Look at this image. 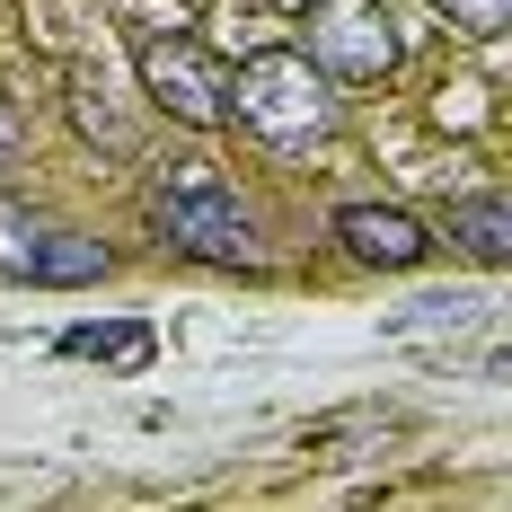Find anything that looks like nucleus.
Instances as JSON below:
<instances>
[{"label": "nucleus", "mask_w": 512, "mask_h": 512, "mask_svg": "<svg viewBox=\"0 0 512 512\" xmlns=\"http://www.w3.org/2000/svg\"><path fill=\"white\" fill-rule=\"evenodd\" d=\"M230 115L248 124L265 151H309V142H327V124H336V98H327V71L292 45H265L239 62V80H230Z\"/></svg>", "instance_id": "1"}, {"label": "nucleus", "mask_w": 512, "mask_h": 512, "mask_svg": "<svg viewBox=\"0 0 512 512\" xmlns=\"http://www.w3.org/2000/svg\"><path fill=\"white\" fill-rule=\"evenodd\" d=\"M151 212H159V239H177L186 256H204V265H265V239H256V221L239 212V195L212 177L204 159H168L151 186Z\"/></svg>", "instance_id": "2"}, {"label": "nucleus", "mask_w": 512, "mask_h": 512, "mask_svg": "<svg viewBox=\"0 0 512 512\" xmlns=\"http://www.w3.org/2000/svg\"><path fill=\"white\" fill-rule=\"evenodd\" d=\"M309 62L327 80H389L398 71V27L380 0H318L309 9Z\"/></svg>", "instance_id": "3"}, {"label": "nucleus", "mask_w": 512, "mask_h": 512, "mask_svg": "<svg viewBox=\"0 0 512 512\" xmlns=\"http://www.w3.org/2000/svg\"><path fill=\"white\" fill-rule=\"evenodd\" d=\"M0 274L9 283H98L106 248L80 239V230H53L45 212H27V204H0Z\"/></svg>", "instance_id": "4"}, {"label": "nucleus", "mask_w": 512, "mask_h": 512, "mask_svg": "<svg viewBox=\"0 0 512 512\" xmlns=\"http://www.w3.org/2000/svg\"><path fill=\"white\" fill-rule=\"evenodd\" d=\"M142 89H151L177 124H221L230 115V80H221V62H212L195 36H142Z\"/></svg>", "instance_id": "5"}, {"label": "nucleus", "mask_w": 512, "mask_h": 512, "mask_svg": "<svg viewBox=\"0 0 512 512\" xmlns=\"http://www.w3.org/2000/svg\"><path fill=\"white\" fill-rule=\"evenodd\" d=\"M336 239L362 256V265H389V274H407V265H424L433 256V239H424V221L398 204H345L336 212Z\"/></svg>", "instance_id": "6"}, {"label": "nucleus", "mask_w": 512, "mask_h": 512, "mask_svg": "<svg viewBox=\"0 0 512 512\" xmlns=\"http://www.w3.org/2000/svg\"><path fill=\"white\" fill-rule=\"evenodd\" d=\"M486 318H495L486 292H433V301H407V309H398L389 336H398V345H442V336H468V327H486Z\"/></svg>", "instance_id": "7"}, {"label": "nucleus", "mask_w": 512, "mask_h": 512, "mask_svg": "<svg viewBox=\"0 0 512 512\" xmlns=\"http://www.w3.org/2000/svg\"><path fill=\"white\" fill-rule=\"evenodd\" d=\"M62 354H89V362H115V371H142V362H151V327H142V318H115V327H62Z\"/></svg>", "instance_id": "8"}, {"label": "nucleus", "mask_w": 512, "mask_h": 512, "mask_svg": "<svg viewBox=\"0 0 512 512\" xmlns=\"http://www.w3.org/2000/svg\"><path fill=\"white\" fill-rule=\"evenodd\" d=\"M451 239H460L477 265H504V248H512L504 195H468V204H451Z\"/></svg>", "instance_id": "9"}, {"label": "nucleus", "mask_w": 512, "mask_h": 512, "mask_svg": "<svg viewBox=\"0 0 512 512\" xmlns=\"http://www.w3.org/2000/svg\"><path fill=\"white\" fill-rule=\"evenodd\" d=\"M442 9H451V27H468V36H486V45H495V36L512 27V0H442Z\"/></svg>", "instance_id": "10"}, {"label": "nucleus", "mask_w": 512, "mask_h": 512, "mask_svg": "<svg viewBox=\"0 0 512 512\" xmlns=\"http://www.w3.org/2000/svg\"><path fill=\"white\" fill-rule=\"evenodd\" d=\"M9 159H18V106L0 98V168H9Z\"/></svg>", "instance_id": "11"}]
</instances>
